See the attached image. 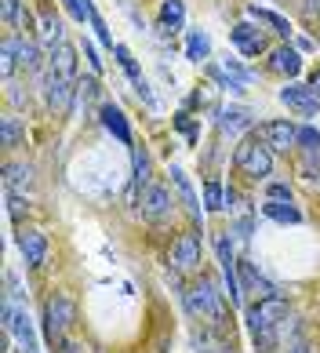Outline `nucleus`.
Instances as JSON below:
<instances>
[{
  "label": "nucleus",
  "mask_w": 320,
  "mask_h": 353,
  "mask_svg": "<svg viewBox=\"0 0 320 353\" xmlns=\"http://www.w3.org/2000/svg\"><path fill=\"white\" fill-rule=\"evenodd\" d=\"M244 321H248V332L255 339V346L262 353H273L277 350V335H280V324L288 321V303L280 295L270 299H259L255 306L244 310Z\"/></svg>",
  "instance_id": "f257e3e1"
},
{
  "label": "nucleus",
  "mask_w": 320,
  "mask_h": 353,
  "mask_svg": "<svg viewBox=\"0 0 320 353\" xmlns=\"http://www.w3.org/2000/svg\"><path fill=\"white\" fill-rule=\"evenodd\" d=\"M186 310L190 317L208 324V328H222L226 324V292H219L211 281H200L186 292Z\"/></svg>",
  "instance_id": "f03ea898"
},
{
  "label": "nucleus",
  "mask_w": 320,
  "mask_h": 353,
  "mask_svg": "<svg viewBox=\"0 0 320 353\" xmlns=\"http://www.w3.org/2000/svg\"><path fill=\"white\" fill-rule=\"evenodd\" d=\"M233 161H237V168H240L248 179H259V182H262L266 175L273 172V146H270L262 135H248V139L237 146Z\"/></svg>",
  "instance_id": "7ed1b4c3"
},
{
  "label": "nucleus",
  "mask_w": 320,
  "mask_h": 353,
  "mask_svg": "<svg viewBox=\"0 0 320 353\" xmlns=\"http://www.w3.org/2000/svg\"><path fill=\"white\" fill-rule=\"evenodd\" d=\"M73 321H77V303L70 295H51L44 303V332H48L51 343H59V339L73 328Z\"/></svg>",
  "instance_id": "20e7f679"
},
{
  "label": "nucleus",
  "mask_w": 320,
  "mask_h": 353,
  "mask_svg": "<svg viewBox=\"0 0 320 353\" xmlns=\"http://www.w3.org/2000/svg\"><path fill=\"white\" fill-rule=\"evenodd\" d=\"M4 332H8V335H15L19 353H40V346H37V332H33V321H30V313H26L22 306H15L11 299L4 303Z\"/></svg>",
  "instance_id": "39448f33"
},
{
  "label": "nucleus",
  "mask_w": 320,
  "mask_h": 353,
  "mask_svg": "<svg viewBox=\"0 0 320 353\" xmlns=\"http://www.w3.org/2000/svg\"><path fill=\"white\" fill-rule=\"evenodd\" d=\"M280 102L299 117H317L320 113V95L310 84H284L280 88Z\"/></svg>",
  "instance_id": "423d86ee"
},
{
  "label": "nucleus",
  "mask_w": 320,
  "mask_h": 353,
  "mask_svg": "<svg viewBox=\"0 0 320 353\" xmlns=\"http://www.w3.org/2000/svg\"><path fill=\"white\" fill-rule=\"evenodd\" d=\"M219 252V266H222V277H226V295H230V303L240 306V299H244V281L237 277V259H233V248H230V237H219L215 244Z\"/></svg>",
  "instance_id": "0eeeda50"
},
{
  "label": "nucleus",
  "mask_w": 320,
  "mask_h": 353,
  "mask_svg": "<svg viewBox=\"0 0 320 353\" xmlns=\"http://www.w3.org/2000/svg\"><path fill=\"white\" fill-rule=\"evenodd\" d=\"M73 77H62L55 70H48V81H44V99H48V106L55 110V113H70L73 106Z\"/></svg>",
  "instance_id": "6e6552de"
},
{
  "label": "nucleus",
  "mask_w": 320,
  "mask_h": 353,
  "mask_svg": "<svg viewBox=\"0 0 320 353\" xmlns=\"http://www.w3.org/2000/svg\"><path fill=\"white\" fill-rule=\"evenodd\" d=\"M171 190L168 186H146L142 193V219H150V222H160V219H168L171 215Z\"/></svg>",
  "instance_id": "1a4fd4ad"
},
{
  "label": "nucleus",
  "mask_w": 320,
  "mask_h": 353,
  "mask_svg": "<svg viewBox=\"0 0 320 353\" xmlns=\"http://www.w3.org/2000/svg\"><path fill=\"white\" fill-rule=\"evenodd\" d=\"M171 266L175 270H197L200 266V237L197 233H182L171 244Z\"/></svg>",
  "instance_id": "9d476101"
},
{
  "label": "nucleus",
  "mask_w": 320,
  "mask_h": 353,
  "mask_svg": "<svg viewBox=\"0 0 320 353\" xmlns=\"http://www.w3.org/2000/svg\"><path fill=\"white\" fill-rule=\"evenodd\" d=\"M230 41L237 44V51L240 55H262L266 51V37H262V30H255L251 22H237L233 30H230Z\"/></svg>",
  "instance_id": "9b49d317"
},
{
  "label": "nucleus",
  "mask_w": 320,
  "mask_h": 353,
  "mask_svg": "<svg viewBox=\"0 0 320 353\" xmlns=\"http://www.w3.org/2000/svg\"><path fill=\"white\" fill-rule=\"evenodd\" d=\"M259 135L270 142L273 150H288V146H295V142H299V128L291 121H262Z\"/></svg>",
  "instance_id": "f8f14e48"
},
{
  "label": "nucleus",
  "mask_w": 320,
  "mask_h": 353,
  "mask_svg": "<svg viewBox=\"0 0 320 353\" xmlns=\"http://www.w3.org/2000/svg\"><path fill=\"white\" fill-rule=\"evenodd\" d=\"M19 252L26 266H44L48 263V237L40 230H22L19 233Z\"/></svg>",
  "instance_id": "ddd939ff"
},
{
  "label": "nucleus",
  "mask_w": 320,
  "mask_h": 353,
  "mask_svg": "<svg viewBox=\"0 0 320 353\" xmlns=\"http://www.w3.org/2000/svg\"><path fill=\"white\" fill-rule=\"evenodd\" d=\"M211 77H215L222 88H230V91H244L251 84V70H244L240 62H222V66H211Z\"/></svg>",
  "instance_id": "4468645a"
},
{
  "label": "nucleus",
  "mask_w": 320,
  "mask_h": 353,
  "mask_svg": "<svg viewBox=\"0 0 320 353\" xmlns=\"http://www.w3.org/2000/svg\"><path fill=\"white\" fill-rule=\"evenodd\" d=\"M4 190L15 193V197H26L33 190V168L30 164H8L4 168Z\"/></svg>",
  "instance_id": "2eb2a0df"
},
{
  "label": "nucleus",
  "mask_w": 320,
  "mask_h": 353,
  "mask_svg": "<svg viewBox=\"0 0 320 353\" xmlns=\"http://www.w3.org/2000/svg\"><path fill=\"white\" fill-rule=\"evenodd\" d=\"M99 117H102V128L106 132H110L117 142H124V146H131V128H128V117L120 113L117 106H110V102H106V106L99 110Z\"/></svg>",
  "instance_id": "dca6fc26"
},
{
  "label": "nucleus",
  "mask_w": 320,
  "mask_h": 353,
  "mask_svg": "<svg viewBox=\"0 0 320 353\" xmlns=\"http://www.w3.org/2000/svg\"><path fill=\"white\" fill-rule=\"evenodd\" d=\"M270 70L273 73H280V77H299V70H302V55L295 48H273L270 51Z\"/></svg>",
  "instance_id": "f3484780"
},
{
  "label": "nucleus",
  "mask_w": 320,
  "mask_h": 353,
  "mask_svg": "<svg viewBox=\"0 0 320 353\" xmlns=\"http://www.w3.org/2000/svg\"><path fill=\"white\" fill-rule=\"evenodd\" d=\"M113 55H117V62H120V66H124V73L131 77V84L139 88V95L146 99V106H157V102H153V95H150V88H146V77L139 73V66H135V59H131V51H128L124 44H117V48H113Z\"/></svg>",
  "instance_id": "a211bd4d"
},
{
  "label": "nucleus",
  "mask_w": 320,
  "mask_h": 353,
  "mask_svg": "<svg viewBox=\"0 0 320 353\" xmlns=\"http://www.w3.org/2000/svg\"><path fill=\"white\" fill-rule=\"evenodd\" d=\"M182 22H186V4H182V0H164V4H160L157 30L164 33V37H171V33L182 30Z\"/></svg>",
  "instance_id": "6ab92c4d"
},
{
  "label": "nucleus",
  "mask_w": 320,
  "mask_h": 353,
  "mask_svg": "<svg viewBox=\"0 0 320 353\" xmlns=\"http://www.w3.org/2000/svg\"><path fill=\"white\" fill-rule=\"evenodd\" d=\"M48 70H55V73H62V77H73L77 81V48L73 44H55L51 48V59H48Z\"/></svg>",
  "instance_id": "aec40b11"
},
{
  "label": "nucleus",
  "mask_w": 320,
  "mask_h": 353,
  "mask_svg": "<svg viewBox=\"0 0 320 353\" xmlns=\"http://www.w3.org/2000/svg\"><path fill=\"white\" fill-rule=\"evenodd\" d=\"M219 128L226 135H244L251 128V113L244 106H226V110H219Z\"/></svg>",
  "instance_id": "412c9836"
},
{
  "label": "nucleus",
  "mask_w": 320,
  "mask_h": 353,
  "mask_svg": "<svg viewBox=\"0 0 320 353\" xmlns=\"http://www.w3.org/2000/svg\"><path fill=\"white\" fill-rule=\"evenodd\" d=\"M262 215L273 219V222H291V226H299V222H302V212L295 204H291V201H273V197L262 204Z\"/></svg>",
  "instance_id": "4be33fe9"
},
{
  "label": "nucleus",
  "mask_w": 320,
  "mask_h": 353,
  "mask_svg": "<svg viewBox=\"0 0 320 353\" xmlns=\"http://www.w3.org/2000/svg\"><path fill=\"white\" fill-rule=\"evenodd\" d=\"M186 59H190V62L211 59V37L204 30H190V37H186Z\"/></svg>",
  "instance_id": "5701e85b"
},
{
  "label": "nucleus",
  "mask_w": 320,
  "mask_h": 353,
  "mask_svg": "<svg viewBox=\"0 0 320 353\" xmlns=\"http://www.w3.org/2000/svg\"><path fill=\"white\" fill-rule=\"evenodd\" d=\"M248 15L255 19V22H266V26H270L273 33H280V37H291V22H288V19H280L277 11H270V8L251 4V8H248Z\"/></svg>",
  "instance_id": "b1692460"
},
{
  "label": "nucleus",
  "mask_w": 320,
  "mask_h": 353,
  "mask_svg": "<svg viewBox=\"0 0 320 353\" xmlns=\"http://www.w3.org/2000/svg\"><path fill=\"white\" fill-rule=\"evenodd\" d=\"M171 182H175V186H179V193H182V201H186V208H190L193 215H200L197 193H193V186H190V179H186V172H182V168H171Z\"/></svg>",
  "instance_id": "393cba45"
},
{
  "label": "nucleus",
  "mask_w": 320,
  "mask_h": 353,
  "mask_svg": "<svg viewBox=\"0 0 320 353\" xmlns=\"http://www.w3.org/2000/svg\"><path fill=\"white\" fill-rule=\"evenodd\" d=\"M19 66L22 70H40V48L33 41H26V37H19Z\"/></svg>",
  "instance_id": "a878e982"
},
{
  "label": "nucleus",
  "mask_w": 320,
  "mask_h": 353,
  "mask_svg": "<svg viewBox=\"0 0 320 353\" xmlns=\"http://www.w3.org/2000/svg\"><path fill=\"white\" fill-rule=\"evenodd\" d=\"M0 142H4V150H15L22 142V124L15 117H4V121H0Z\"/></svg>",
  "instance_id": "bb28decb"
},
{
  "label": "nucleus",
  "mask_w": 320,
  "mask_h": 353,
  "mask_svg": "<svg viewBox=\"0 0 320 353\" xmlns=\"http://www.w3.org/2000/svg\"><path fill=\"white\" fill-rule=\"evenodd\" d=\"M15 62H19V37H8L4 48H0V70H4V77L15 73Z\"/></svg>",
  "instance_id": "cd10ccee"
},
{
  "label": "nucleus",
  "mask_w": 320,
  "mask_h": 353,
  "mask_svg": "<svg viewBox=\"0 0 320 353\" xmlns=\"http://www.w3.org/2000/svg\"><path fill=\"white\" fill-rule=\"evenodd\" d=\"M139 186H150V153L146 150H135V190ZM135 190H131V197H135Z\"/></svg>",
  "instance_id": "c85d7f7f"
},
{
  "label": "nucleus",
  "mask_w": 320,
  "mask_h": 353,
  "mask_svg": "<svg viewBox=\"0 0 320 353\" xmlns=\"http://www.w3.org/2000/svg\"><path fill=\"white\" fill-rule=\"evenodd\" d=\"M204 208L208 212H222L226 208V190L219 186V182H208L204 186Z\"/></svg>",
  "instance_id": "c756f323"
},
{
  "label": "nucleus",
  "mask_w": 320,
  "mask_h": 353,
  "mask_svg": "<svg viewBox=\"0 0 320 353\" xmlns=\"http://www.w3.org/2000/svg\"><path fill=\"white\" fill-rule=\"evenodd\" d=\"M66 11L77 19V22H91V15H95V8H91V0H62Z\"/></svg>",
  "instance_id": "7c9ffc66"
},
{
  "label": "nucleus",
  "mask_w": 320,
  "mask_h": 353,
  "mask_svg": "<svg viewBox=\"0 0 320 353\" xmlns=\"http://www.w3.org/2000/svg\"><path fill=\"white\" fill-rule=\"evenodd\" d=\"M299 146L306 153H320V132L317 128H299Z\"/></svg>",
  "instance_id": "2f4dec72"
},
{
  "label": "nucleus",
  "mask_w": 320,
  "mask_h": 353,
  "mask_svg": "<svg viewBox=\"0 0 320 353\" xmlns=\"http://www.w3.org/2000/svg\"><path fill=\"white\" fill-rule=\"evenodd\" d=\"M44 37L51 44H62V22L59 19H44Z\"/></svg>",
  "instance_id": "473e14b6"
},
{
  "label": "nucleus",
  "mask_w": 320,
  "mask_h": 353,
  "mask_svg": "<svg viewBox=\"0 0 320 353\" xmlns=\"http://www.w3.org/2000/svg\"><path fill=\"white\" fill-rule=\"evenodd\" d=\"M91 30H95V33H99V41H102L106 48H117V44H113V37H110V33H106V22L99 19V11H95V15H91Z\"/></svg>",
  "instance_id": "72a5a7b5"
},
{
  "label": "nucleus",
  "mask_w": 320,
  "mask_h": 353,
  "mask_svg": "<svg viewBox=\"0 0 320 353\" xmlns=\"http://www.w3.org/2000/svg\"><path fill=\"white\" fill-rule=\"evenodd\" d=\"M0 11H4V22L19 19V0H0Z\"/></svg>",
  "instance_id": "f704fd0d"
},
{
  "label": "nucleus",
  "mask_w": 320,
  "mask_h": 353,
  "mask_svg": "<svg viewBox=\"0 0 320 353\" xmlns=\"http://www.w3.org/2000/svg\"><path fill=\"white\" fill-rule=\"evenodd\" d=\"M270 197H273V201H291V190L284 186V182H273V186H270Z\"/></svg>",
  "instance_id": "c9c22d12"
},
{
  "label": "nucleus",
  "mask_w": 320,
  "mask_h": 353,
  "mask_svg": "<svg viewBox=\"0 0 320 353\" xmlns=\"http://www.w3.org/2000/svg\"><path fill=\"white\" fill-rule=\"evenodd\" d=\"M197 353H233V346H211V343H197Z\"/></svg>",
  "instance_id": "e433bc0d"
},
{
  "label": "nucleus",
  "mask_w": 320,
  "mask_h": 353,
  "mask_svg": "<svg viewBox=\"0 0 320 353\" xmlns=\"http://www.w3.org/2000/svg\"><path fill=\"white\" fill-rule=\"evenodd\" d=\"M251 226H255L251 219H240V222H237V237H240V241H248V237H251Z\"/></svg>",
  "instance_id": "4c0bfd02"
},
{
  "label": "nucleus",
  "mask_w": 320,
  "mask_h": 353,
  "mask_svg": "<svg viewBox=\"0 0 320 353\" xmlns=\"http://www.w3.org/2000/svg\"><path fill=\"white\" fill-rule=\"evenodd\" d=\"M84 55H88V62H91V70L99 73V70H102V62L95 59V48H91V44H84Z\"/></svg>",
  "instance_id": "58836bf2"
},
{
  "label": "nucleus",
  "mask_w": 320,
  "mask_h": 353,
  "mask_svg": "<svg viewBox=\"0 0 320 353\" xmlns=\"http://www.w3.org/2000/svg\"><path fill=\"white\" fill-rule=\"evenodd\" d=\"M55 353H80V346H77V343H59Z\"/></svg>",
  "instance_id": "ea45409f"
},
{
  "label": "nucleus",
  "mask_w": 320,
  "mask_h": 353,
  "mask_svg": "<svg viewBox=\"0 0 320 353\" xmlns=\"http://www.w3.org/2000/svg\"><path fill=\"white\" fill-rule=\"evenodd\" d=\"M310 88H313V91H317V95H320V70L313 73V84H310Z\"/></svg>",
  "instance_id": "a19ab883"
},
{
  "label": "nucleus",
  "mask_w": 320,
  "mask_h": 353,
  "mask_svg": "<svg viewBox=\"0 0 320 353\" xmlns=\"http://www.w3.org/2000/svg\"><path fill=\"white\" fill-rule=\"evenodd\" d=\"M295 353H313V350H306V346H299V350H295Z\"/></svg>",
  "instance_id": "79ce46f5"
}]
</instances>
